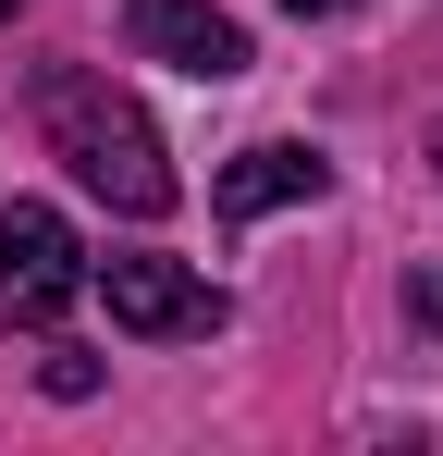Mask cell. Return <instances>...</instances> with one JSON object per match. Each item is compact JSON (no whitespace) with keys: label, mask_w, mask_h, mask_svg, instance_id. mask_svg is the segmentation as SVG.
<instances>
[{"label":"cell","mask_w":443,"mask_h":456,"mask_svg":"<svg viewBox=\"0 0 443 456\" xmlns=\"http://www.w3.org/2000/svg\"><path fill=\"white\" fill-rule=\"evenodd\" d=\"M74 297H86L74 223L50 210V198H12V210H0V321H12V333H50Z\"/></svg>","instance_id":"cell-2"},{"label":"cell","mask_w":443,"mask_h":456,"mask_svg":"<svg viewBox=\"0 0 443 456\" xmlns=\"http://www.w3.org/2000/svg\"><path fill=\"white\" fill-rule=\"evenodd\" d=\"M37 136H50V160H62L86 198H111L124 223H160V210H173V149H160V124H148L111 75L50 62V75H37Z\"/></svg>","instance_id":"cell-1"},{"label":"cell","mask_w":443,"mask_h":456,"mask_svg":"<svg viewBox=\"0 0 443 456\" xmlns=\"http://www.w3.org/2000/svg\"><path fill=\"white\" fill-rule=\"evenodd\" d=\"M308 198H333V160L295 149V136H271V149H246L234 173H222V223H259V210H308Z\"/></svg>","instance_id":"cell-5"},{"label":"cell","mask_w":443,"mask_h":456,"mask_svg":"<svg viewBox=\"0 0 443 456\" xmlns=\"http://www.w3.org/2000/svg\"><path fill=\"white\" fill-rule=\"evenodd\" d=\"M431 160H443V124H431Z\"/></svg>","instance_id":"cell-9"},{"label":"cell","mask_w":443,"mask_h":456,"mask_svg":"<svg viewBox=\"0 0 443 456\" xmlns=\"http://www.w3.org/2000/svg\"><path fill=\"white\" fill-rule=\"evenodd\" d=\"M407 308H419V321L443 333V272H419V284H407Z\"/></svg>","instance_id":"cell-7"},{"label":"cell","mask_w":443,"mask_h":456,"mask_svg":"<svg viewBox=\"0 0 443 456\" xmlns=\"http://www.w3.org/2000/svg\"><path fill=\"white\" fill-rule=\"evenodd\" d=\"M37 382H50L62 407H86V395H99V358H50V370H37Z\"/></svg>","instance_id":"cell-6"},{"label":"cell","mask_w":443,"mask_h":456,"mask_svg":"<svg viewBox=\"0 0 443 456\" xmlns=\"http://www.w3.org/2000/svg\"><path fill=\"white\" fill-rule=\"evenodd\" d=\"M86 284H99V297H111V321H124V333H148V346H210L222 321H234V308H222V284H197L185 259H99Z\"/></svg>","instance_id":"cell-3"},{"label":"cell","mask_w":443,"mask_h":456,"mask_svg":"<svg viewBox=\"0 0 443 456\" xmlns=\"http://www.w3.org/2000/svg\"><path fill=\"white\" fill-rule=\"evenodd\" d=\"M124 37H136L148 62L197 75V86L246 75V25H234V12H210V0H136V12H124Z\"/></svg>","instance_id":"cell-4"},{"label":"cell","mask_w":443,"mask_h":456,"mask_svg":"<svg viewBox=\"0 0 443 456\" xmlns=\"http://www.w3.org/2000/svg\"><path fill=\"white\" fill-rule=\"evenodd\" d=\"M295 25H333V12H369V0H284Z\"/></svg>","instance_id":"cell-8"},{"label":"cell","mask_w":443,"mask_h":456,"mask_svg":"<svg viewBox=\"0 0 443 456\" xmlns=\"http://www.w3.org/2000/svg\"><path fill=\"white\" fill-rule=\"evenodd\" d=\"M0 12H25V0H0Z\"/></svg>","instance_id":"cell-10"}]
</instances>
